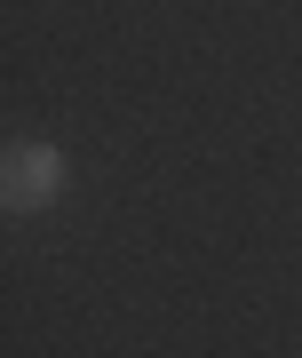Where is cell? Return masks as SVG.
I'll return each mask as SVG.
<instances>
[{"label": "cell", "instance_id": "1", "mask_svg": "<svg viewBox=\"0 0 302 358\" xmlns=\"http://www.w3.org/2000/svg\"><path fill=\"white\" fill-rule=\"evenodd\" d=\"M64 192V152L56 143H8L0 152V207L8 215H40Z\"/></svg>", "mask_w": 302, "mask_h": 358}]
</instances>
